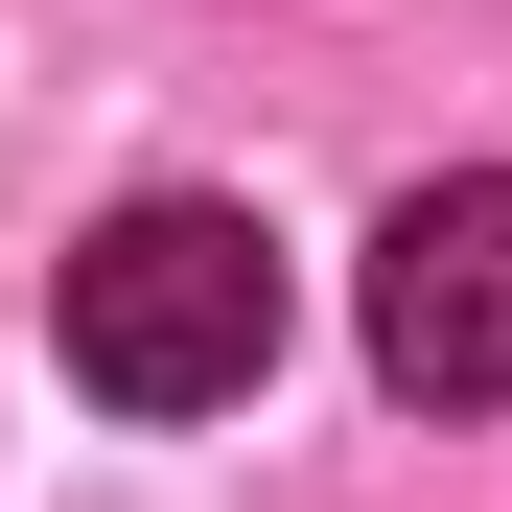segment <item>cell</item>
Returning a JSON list of instances; mask_svg holds the SVG:
<instances>
[{
  "mask_svg": "<svg viewBox=\"0 0 512 512\" xmlns=\"http://www.w3.org/2000/svg\"><path fill=\"white\" fill-rule=\"evenodd\" d=\"M373 373L419 419H489L512 396V163H443V187L373 233Z\"/></svg>",
  "mask_w": 512,
  "mask_h": 512,
  "instance_id": "cell-2",
  "label": "cell"
},
{
  "mask_svg": "<svg viewBox=\"0 0 512 512\" xmlns=\"http://www.w3.org/2000/svg\"><path fill=\"white\" fill-rule=\"evenodd\" d=\"M70 373H94L117 419H210L280 373V233L210 210V187H140L70 233Z\"/></svg>",
  "mask_w": 512,
  "mask_h": 512,
  "instance_id": "cell-1",
  "label": "cell"
}]
</instances>
